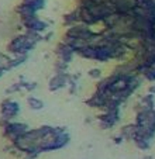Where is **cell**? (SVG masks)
I'll list each match as a JSON object with an SVG mask.
<instances>
[{"mask_svg": "<svg viewBox=\"0 0 155 159\" xmlns=\"http://www.w3.org/2000/svg\"><path fill=\"white\" fill-rule=\"evenodd\" d=\"M20 111V107L16 102H3L2 103V117L4 120H10L14 116H17V113Z\"/></svg>", "mask_w": 155, "mask_h": 159, "instance_id": "6da1fadb", "label": "cell"}, {"mask_svg": "<svg viewBox=\"0 0 155 159\" xmlns=\"http://www.w3.org/2000/svg\"><path fill=\"white\" fill-rule=\"evenodd\" d=\"M28 106H30L31 108H34V110H40L44 104H42L41 100L34 99V97H30V99H28Z\"/></svg>", "mask_w": 155, "mask_h": 159, "instance_id": "7a4b0ae2", "label": "cell"}]
</instances>
